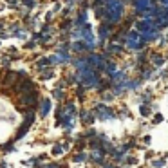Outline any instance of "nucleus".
<instances>
[{
	"instance_id": "obj_1",
	"label": "nucleus",
	"mask_w": 168,
	"mask_h": 168,
	"mask_svg": "<svg viewBox=\"0 0 168 168\" xmlns=\"http://www.w3.org/2000/svg\"><path fill=\"white\" fill-rule=\"evenodd\" d=\"M123 15H125V4L121 0H105V18L101 22L114 27L123 20Z\"/></svg>"
},
{
	"instance_id": "obj_2",
	"label": "nucleus",
	"mask_w": 168,
	"mask_h": 168,
	"mask_svg": "<svg viewBox=\"0 0 168 168\" xmlns=\"http://www.w3.org/2000/svg\"><path fill=\"white\" fill-rule=\"evenodd\" d=\"M123 44L130 51H141L146 42H145L143 35L138 33V31H127V33H125V38H123Z\"/></svg>"
},
{
	"instance_id": "obj_3",
	"label": "nucleus",
	"mask_w": 168,
	"mask_h": 168,
	"mask_svg": "<svg viewBox=\"0 0 168 168\" xmlns=\"http://www.w3.org/2000/svg\"><path fill=\"white\" fill-rule=\"evenodd\" d=\"M92 114L96 116L98 119H110V118H114V112H112V109L110 107H107L105 103H98L96 107H94V110H92Z\"/></svg>"
},
{
	"instance_id": "obj_4",
	"label": "nucleus",
	"mask_w": 168,
	"mask_h": 168,
	"mask_svg": "<svg viewBox=\"0 0 168 168\" xmlns=\"http://www.w3.org/2000/svg\"><path fill=\"white\" fill-rule=\"evenodd\" d=\"M15 87V90L18 92V94H27V92H36V85L33 81H31L29 78H24L20 83H16V85H13Z\"/></svg>"
},
{
	"instance_id": "obj_5",
	"label": "nucleus",
	"mask_w": 168,
	"mask_h": 168,
	"mask_svg": "<svg viewBox=\"0 0 168 168\" xmlns=\"http://www.w3.org/2000/svg\"><path fill=\"white\" fill-rule=\"evenodd\" d=\"M36 100H38V94L36 92H27V94H22L20 96V109H29V105L31 107H36Z\"/></svg>"
},
{
	"instance_id": "obj_6",
	"label": "nucleus",
	"mask_w": 168,
	"mask_h": 168,
	"mask_svg": "<svg viewBox=\"0 0 168 168\" xmlns=\"http://www.w3.org/2000/svg\"><path fill=\"white\" fill-rule=\"evenodd\" d=\"M110 29H112V25H109V24H105V22H101V24H100V27H98L100 47H105V45H107V40L110 38Z\"/></svg>"
},
{
	"instance_id": "obj_7",
	"label": "nucleus",
	"mask_w": 168,
	"mask_h": 168,
	"mask_svg": "<svg viewBox=\"0 0 168 168\" xmlns=\"http://www.w3.org/2000/svg\"><path fill=\"white\" fill-rule=\"evenodd\" d=\"M105 152L103 150H100V148H92V152H90V159H92V163H98V164H101L103 163V155Z\"/></svg>"
},
{
	"instance_id": "obj_8",
	"label": "nucleus",
	"mask_w": 168,
	"mask_h": 168,
	"mask_svg": "<svg viewBox=\"0 0 168 168\" xmlns=\"http://www.w3.org/2000/svg\"><path fill=\"white\" fill-rule=\"evenodd\" d=\"M49 110H51V101H49V100L40 101V109H38V114H40V116L45 118L47 114H49Z\"/></svg>"
},
{
	"instance_id": "obj_9",
	"label": "nucleus",
	"mask_w": 168,
	"mask_h": 168,
	"mask_svg": "<svg viewBox=\"0 0 168 168\" xmlns=\"http://www.w3.org/2000/svg\"><path fill=\"white\" fill-rule=\"evenodd\" d=\"M72 65H74L76 71H81V69H87L89 67L87 58H76V60H72Z\"/></svg>"
},
{
	"instance_id": "obj_10",
	"label": "nucleus",
	"mask_w": 168,
	"mask_h": 168,
	"mask_svg": "<svg viewBox=\"0 0 168 168\" xmlns=\"http://www.w3.org/2000/svg\"><path fill=\"white\" fill-rule=\"evenodd\" d=\"M71 49L74 51V52H85V42H83V40L72 42V44H71Z\"/></svg>"
},
{
	"instance_id": "obj_11",
	"label": "nucleus",
	"mask_w": 168,
	"mask_h": 168,
	"mask_svg": "<svg viewBox=\"0 0 168 168\" xmlns=\"http://www.w3.org/2000/svg\"><path fill=\"white\" fill-rule=\"evenodd\" d=\"M15 80H16V72L7 71L6 76H4V80H2V83H4V85H11V83H15Z\"/></svg>"
},
{
	"instance_id": "obj_12",
	"label": "nucleus",
	"mask_w": 168,
	"mask_h": 168,
	"mask_svg": "<svg viewBox=\"0 0 168 168\" xmlns=\"http://www.w3.org/2000/svg\"><path fill=\"white\" fill-rule=\"evenodd\" d=\"M150 60H152V64H154V67H161V65H164V56H161V54H157V52H154V54L150 56Z\"/></svg>"
},
{
	"instance_id": "obj_13",
	"label": "nucleus",
	"mask_w": 168,
	"mask_h": 168,
	"mask_svg": "<svg viewBox=\"0 0 168 168\" xmlns=\"http://www.w3.org/2000/svg\"><path fill=\"white\" fill-rule=\"evenodd\" d=\"M74 25H78V27H81V25H85L87 24V13L85 11H80V15H78V18L72 22Z\"/></svg>"
},
{
	"instance_id": "obj_14",
	"label": "nucleus",
	"mask_w": 168,
	"mask_h": 168,
	"mask_svg": "<svg viewBox=\"0 0 168 168\" xmlns=\"http://www.w3.org/2000/svg\"><path fill=\"white\" fill-rule=\"evenodd\" d=\"M81 121L85 125H90L94 121V114L92 112H87V110H81Z\"/></svg>"
},
{
	"instance_id": "obj_15",
	"label": "nucleus",
	"mask_w": 168,
	"mask_h": 168,
	"mask_svg": "<svg viewBox=\"0 0 168 168\" xmlns=\"http://www.w3.org/2000/svg\"><path fill=\"white\" fill-rule=\"evenodd\" d=\"M45 67H49V58H40V60L36 61V69H38V71H44Z\"/></svg>"
},
{
	"instance_id": "obj_16",
	"label": "nucleus",
	"mask_w": 168,
	"mask_h": 168,
	"mask_svg": "<svg viewBox=\"0 0 168 168\" xmlns=\"http://www.w3.org/2000/svg\"><path fill=\"white\" fill-rule=\"evenodd\" d=\"M42 80H51V78H54V72H52L51 69H45V71H42Z\"/></svg>"
},
{
	"instance_id": "obj_17",
	"label": "nucleus",
	"mask_w": 168,
	"mask_h": 168,
	"mask_svg": "<svg viewBox=\"0 0 168 168\" xmlns=\"http://www.w3.org/2000/svg\"><path fill=\"white\" fill-rule=\"evenodd\" d=\"M27 128H29V127H27V125H22V127H20V128H18V132H16V139H22V138H24V136L27 134Z\"/></svg>"
},
{
	"instance_id": "obj_18",
	"label": "nucleus",
	"mask_w": 168,
	"mask_h": 168,
	"mask_svg": "<svg viewBox=\"0 0 168 168\" xmlns=\"http://www.w3.org/2000/svg\"><path fill=\"white\" fill-rule=\"evenodd\" d=\"M148 105L150 103H146V105H141V107H139V112H141V116H148V114H150V107H148Z\"/></svg>"
},
{
	"instance_id": "obj_19",
	"label": "nucleus",
	"mask_w": 168,
	"mask_h": 168,
	"mask_svg": "<svg viewBox=\"0 0 168 168\" xmlns=\"http://www.w3.org/2000/svg\"><path fill=\"white\" fill-rule=\"evenodd\" d=\"M52 96H54L56 100H64V98H65V96H64V90H61V89H58V87H56L54 90H52Z\"/></svg>"
},
{
	"instance_id": "obj_20",
	"label": "nucleus",
	"mask_w": 168,
	"mask_h": 168,
	"mask_svg": "<svg viewBox=\"0 0 168 168\" xmlns=\"http://www.w3.org/2000/svg\"><path fill=\"white\" fill-rule=\"evenodd\" d=\"M22 4H24V7H25V9H29V11H31V9H33V7L36 6V2H35V0H22Z\"/></svg>"
},
{
	"instance_id": "obj_21",
	"label": "nucleus",
	"mask_w": 168,
	"mask_h": 168,
	"mask_svg": "<svg viewBox=\"0 0 168 168\" xmlns=\"http://www.w3.org/2000/svg\"><path fill=\"white\" fill-rule=\"evenodd\" d=\"M141 78H143V80L152 78V69H143V71H141Z\"/></svg>"
},
{
	"instance_id": "obj_22",
	"label": "nucleus",
	"mask_w": 168,
	"mask_h": 168,
	"mask_svg": "<svg viewBox=\"0 0 168 168\" xmlns=\"http://www.w3.org/2000/svg\"><path fill=\"white\" fill-rule=\"evenodd\" d=\"M61 152H64V145H56L54 148H52V154H54V155H60Z\"/></svg>"
},
{
	"instance_id": "obj_23",
	"label": "nucleus",
	"mask_w": 168,
	"mask_h": 168,
	"mask_svg": "<svg viewBox=\"0 0 168 168\" xmlns=\"http://www.w3.org/2000/svg\"><path fill=\"white\" fill-rule=\"evenodd\" d=\"M24 47H25L27 51H31V49H35V47H36V42H35V40H29V42H27V44H25Z\"/></svg>"
},
{
	"instance_id": "obj_24",
	"label": "nucleus",
	"mask_w": 168,
	"mask_h": 168,
	"mask_svg": "<svg viewBox=\"0 0 168 168\" xmlns=\"http://www.w3.org/2000/svg\"><path fill=\"white\" fill-rule=\"evenodd\" d=\"M152 164H154L155 168H161V166H164L166 163H164V159H159V161H152Z\"/></svg>"
},
{
	"instance_id": "obj_25",
	"label": "nucleus",
	"mask_w": 168,
	"mask_h": 168,
	"mask_svg": "<svg viewBox=\"0 0 168 168\" xmlns=\"http://www.w3.org/2000/svg\"><path fill=\"white\" fill-rule=\"evenodd\" d=\"M2 65H4V67H9V65H11V58L4 56V58H2Z\"/></svg>"
},
{
	"instance_id": "obj_26",
	"label": "nucleus",
	"mask_w": 168,
	"mask_h": 168,
	"mask_svg": "<svg viewBox=\"0 0 168 168\" xmlns=\"http://www.w3.org/2000/svg\"><path fill=\"white\" fill-rule=\"evenodd\" d=\"M85 157H87V155H85V154H78V155H76V157H74V161H78V163H81V161H83V159H85Z\"/></svg>"
},
{
	"instance_id": "obj_27",
	"label": "nucleus",
	"mask_w": 168,
	"mask_h": 168,
	"mask_svg": "<svg viewBox=\"0 0 168 168\" xmlns=\"http://www.w3.org/2000/svg\"><path fill=\"white\" fill-rule=\"evenodd\" d=\"M16 74H18V78H22V80H24V78H27V72H25V71H18Z\"/></svg>"
},
{
	"instance_id": "obj_28",
	"label": "nucleus",
	"mask_w": 168,
	"mask_h": 168,
	"mask_svg": "<svg viewBox=\"0 0 168 168\" xmlns=\"http://www.w3.org/2000/svg\"><path fill=\"white\" fill-rule=\"evenodd\" d=\"M103 100H105V101H110V100H114V94H103Z\"/></svg>"
},
{
	"instance_id": "obj_29",
	"label": "nucleus",
	"mask_w": 168,
	"mask_h": 168,
	"mask_svg": "<svg viewBox=\"0 0 168 168\" xmlns=\"http://www.w3.org/2000/svg\"><path fill=\"white\" fill-rule=\"evenodd\" d=\"M7 2H9V4H7L9 7H16V6H18V0H7Z\"/></svg>"
},
{
	"instance_id": "obj_30",
	"label": "nucleus",
	"mask_w": 168,
	"mask_h": 168,
	"mask_svg": "<svg viewBox=\"0 0 168 168\" xmlns=\"http://www.w3.org/2000/svg\"><path fill=\"white\" fill-rule=\"evenodd\" d=\"M163 121V116L161 114H155V118H154V123H161Z\"/></svg>"
},
{
	"instance_id": "obj_31",
	"label": "nucleus",
	"mask_w": 168,
	"mask_h": 168,
	"mask_svg": "<svg viewBox=\"0 0 168 168\" xmlns=\"http://www.w3.org/2000/svg\"><path fill=\"white\" fill-rule=\"evenodd\" d=\"M45 20H47V22H51V20H52V13H47L45 15Z\"/></svg>"
},
{
	"instance_id": "obj_32",
	"label": "nucleus",
	"mask_w": 168,
	"mask_h": 168,
	"mask_svg": "<svg viewBox=\"0 0 168 168\" xmlns=\"http://www.w3.org/2000/svg\"><path fill=\"white\" fill-rule=\"evenodd\" d=\"M159 4H163V6L166 7V6H168V0H159Z\"/></svg>"
},
{
	"instance_id": "obj_33",
	"label": "nucleus",
	"mask_w": 168,
	"mask_h": 168,
	"mask_svg": "<svg viewBox=\"0 0 168 168\" xmlns=\"http://www.w3.org/2000/svg\"><path fill=\"white\" fill-rule=\"evenodd\" d=\"M103 168H116V166H110V164H105Z\"/></svg>"
},
{
	"instance_id": "obj_34",
	"label": "nucleus",
	"mask_w": 168,
	"mask_h": 168,
	"mask_svg": "<svg viewBox=\"0 0 168 168\" xmlns=\"http://www.w3.org/2000/svg\"><path fill=\"white\" fill-rule=\"evenodd\" d=\"M0 47H2V44H0Z\"/></svg>"
}]
</instances>
